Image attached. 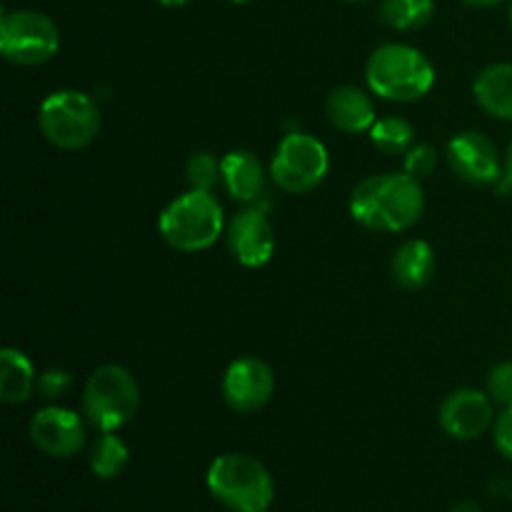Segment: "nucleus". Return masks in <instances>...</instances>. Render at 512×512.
<instances>
[{"instance_id": "nucleus-1", "label": "nucleus", "mask_w": 512, "mask_h": 512, "mask_svg": "<svg viewBox=\"0 0 512 512\" xmlns=\"http://www.w3.org/2000/svg\"><path fill=\"white\" fill-rule=\"evenodd\" d=\"M425 213L423 183L413 175L380 173L360 180L350 195V215L375 233H403Z\"/></svg>"}, {"instance_id": "nucleus-23", "label": "nucleus", "mask_w": 512, "mask_h": 512, "mask_svg": "<svg viewBox=\"0 0 512 512\" xmlns=\"http://www.w3.org/2000/svg\"><path fill=\"white\" fill-rule=\"evenodd\" d=\"M438 160H440V153L435 150V145L415 143L413 148L405 153L403 168H405V173L413 175V178L425 180L435 173V168H438Z\"/></svg>"}, {"instance_id": "nucleus-10", "label": "nucleus", "mask_w": 512, "mask_h": 512, "mask_svg": "<svg viewBox=\"0 0 512 512\" xmlns=\"http://www.w3.org/2000/svg\"><path fill=\"white\" fill-rule=\"evenodd\" d=\"M445 158H448L450 170L470 185L498 183L505 170L493 140L478 130H463L453 135L445 148Z\"/></svg>"}, {"instance_id": "nucleus-32", "label": "nucleus", "mask_w": 512, "mask_h": 512, "mask_svg": "<svg viewBox=\"0 0 512 512\" xmlns=\"http://www.w3.org/2000/svg\"><path fill=\"white\" fill-rule=\"evenodd\" d=\"M228 3H238V5H243V3H253V0H228Z\"/></svg>"}, {"instance_id": "nucleus-17", "label": "nucleus", "mask_w": 512, "mask_h": 512, "mask_svg": "<svg viewBox=\"0 0 512 512\" xmlns=\"http://www.w3.org/2000/svg\"><path fill=\"white\" fill-rule=\"evenodd\" d=\"M475 103L498 120H512V63H493L473 83Z\"/></svg>"}, {"instance_id": "nucleus-6", "label": "nucleus", "mask_w": 512, "mask_h": 512, "mask_svg": "<svg viewBox=\"0 0 512 512\" xmlns=\"http://www.w3.org/2000/svg\"><path fill=\"white\" fill-rule=\"evenodd\" d=\"M40 133L60 150H83L103 128L98 103L80 90H55L38 108Z\"/></svg>"}, {"instance_id": "nucleus-11", "label": "nucleus", "mask_w": 512, "mask_h": 512, "mask_svg": "<svg viewBox=\"0 0 512 512\" xmlns=\"http://www.w3.org/2000/svg\"><path fill=\"white\" fill-rule=\"evenodd\" d=\"M30 440L48 458L68 460L85 445V423L78 413L60 405H48L30 418Z\"/></svg>"}, {"instance_id": "nucleus-4", "label": "nucleus", "mask_w": 512, "mask_h": 512, "mask_svg": "<svg viewBox=\"0 0 512 512\" xmlns=\"http://www.w3.org/2000/svg\"><path fill=\"white\" fill-rule=\"evenodd\" d=\"M160 238L180 253L213 248L225 230L223 205L213 193L188 190L163 208L158 218Z\"/></svg>"}, {"instance_id": "nucleus-29", "label": "nucleus", "mask_w": 512, "mask_h": 512, "mask_svg": "<svg viewBox=\"0 0 512 512\" xmlns=\"http://www.w3.org/2000/svg\"><path fill=\"white\" fill-rule=\"evenodd\" d=\"M465 5H473V8H493V5L505 3V0H463Z\"/></svg>"}, {"instance_id": "nucleus-28", "label": "nucleus", "mask_w": 512, "mask_h": 512, "mask_svg": "<svg viewBox=\"0 0 512 512\" xmlns=\"http://www.w3.org/2000/svg\"><path fill=\"white\" fill-rule=\"evenodd\" d=\"M448 512H483V510H480V505L475 503V500H460V503H455Z\"/></svg>"}, {"instance_id": "nucleus-8", "label": "nucleus", "mask_w": 512, "mask_h": 512, "mask_svg": "<svg viewBox=\"0 0 512 512\" xmlns=\"http://www.w3.org/2000/svg\"><path fill=\"white\" fill-rule=\"evenodd\" d=\"M330 170L328 148L308 133H290L280 140L270 160V180L290 195L318 188Z\"/></svg>"}, {"instance_id": "nucleus-20", "label": "nucleus", "mask_w": 512, "mask_h": 512, "mask_svg": "<svg viewBox=\"0 0 512 512\" xmlns=\"http://www.w3.org/2000/svg\"><path fill=\"white\" fill-rule=\"evenodd\" d=\"M435 18V0H383L380 20L400 33L425 28Z\"/></svg>"}, {"instance_id": "nucleus-15", "label": "nucleus", "mask_w": 512, "mask_h": 512, "mask_svg": "<svg viewBox=\"0 0 512 512\" xmlns=\"http://www.w3.org/2000/svg\"><path fill=\"white\" fill-rule=\"evenodd\" d=\"M223 168V188L238 203H253L265 193V165L253 150H230L220 160Z\"/></svg>"}, {"instance_id": "nucleus-14", "label": "nucleus", "mask_w": 512, "mask_h": 512, "mask_svg": "<svg viewBox=\"0 0 512 512\" xmlns=\"http://www.w3.org/2000/svg\"><path fill=\"white\" fill-rule=\"evenodd\" d=\"M325 115L335 130L348 135L370 133L378 120L373 98L358 85H338L330 90L325 98Z\"/></svg>"}, {"instance_id": "nucleus-5", "label": "nucleus", "mask_w": 512, "mask_h": 512, "mask_svg": "<svg viewBox=\"0 0 512 512\" xmlns=\"http://www.w3.org/2000/svg\"><path fill=\"white\" fill-rule=\"evenodd\" d=\"M140 385L123 365H100L83 388V415L100 433H115L138 415Z\"/></svg>"}, {"instance_id": "nucleus-33", "label": "nucleus", "mask_w": 512, "mask_h": 512, "mask_svg": "<svg viewBox=\"0 0 512 512\" xmlns=\"http://www.w3.org/2000/svg\"><path fill=\"white\" fill-rule=\"evenodd\" d=\"M348 3H370V0H348Z\"/></svg>"}, {"instance_id": "nucleus-16", "label": "nucleus", "mask_w": 512, "mask_h": 512, "mask_svg": "<svg viewBox=\"0 0 512 512\" xmlns=\"http://www.w3.org/2000/svg\"><path fill=\"white\" fill-rule=\"evenodd\" d=\"M438 260L433 245L425 240H405L390 258V278L403 290H423L433 280Z\"/></svg>"}, {"instance_id": "nucleus-2", "label": "nucleus", "mask_w": 512, "mask_h": 512, "mask_svg": "<svg viewBox=\"0 0 512 512\" xmlns=\"http://www.w3.org/2000/svg\"><path fill=\"white\" fill-rule=\"evenodd\" d=\"M365 83L378 98L413 103L433 90L435 68L423 50L405 43H385L370 53Z\"/></svg>"}, {"instance_id": "nucleus-30", "label": "nucleus", "mask_w": 512, "mask_h": 512, "mask_svg": "<svg viewBox=\"0 0 512 512\" xmlns=\"http://www.w3.org/2000/svg\"><path fill=\"white\" fill-rule=\"evenodd\" d=\"M505 180L512 185V143L508 145V153H505Z\"/></svg>"}, {"instance_id": "nucleus-31", "label": "nucleus", "mask_w": 512, "mask_h": 512, "mask_svg": "<svg viewBox=\"0 0 512 512\" xmlns=\"http://www.w3.org/2000/svg\"><path fill=\"white\" fill-rule=\"evenodd\" d=\"M160 5H165V8H183V5H188L190 0H158Z\"/></svg>"}, {"instance_id": "nucleus-19", "label": "nucleus", "mask_w": 512, "mask_h": 512, "mask_svg": "<svg viewBox=\"0 0 512 512\" xmlns=\"http://www.w3.org/2000/svg\"><path fill=\"white\" fill-rule=\"evenodd\" d=\"M88 463L95 478L113 480L118 475H123L125 468H128L130 450L125 445V440L118 438L115 433H100L93 440V445H90Z\"/></svg>"}, {"instance_id": "nucleus-34", "label": "nucleus", "mask_w": 512, "mask_h": 512, "mask_svg": "<svg viewBox=\"0 0 512 512\" xmlns=\"http://www.w3.org/2000/svg\"><path fill=\"white\" fill-rule=\"evenodd\" d=\"M510 30H512V3H510Z\"/></svg>"}, {"instance_id": "nucleus-3", "label": "nucleus", "mask_w": 512, "mask_h": 512, "mask_svg": "<svg viewBox=\"0 0 512 512\" xmlns=\"http://www.w3.org/2000/svg\"><path fill=\"white\" fill-rule=\"evenodd\" d=\"M210 495L230 512H268L275 500V480L258 458L225 453L210 463L205 475Z\"/></svg>"}, {"instance_id": "nucleus-9", "label": "nucleus", "mask_w": 512, "mask_h": 512, "mask_svg": "<svg viewBox=\"0 0 512 512\" xmlns=\"http://www.w3.org/2000/svg\"><path fill=\"white\" fill-rule=\"evenodd\" d=\"M275 393V373L265 360L238 358L223 375V398L233 413L253 415L270 403Z\"/></svg>"}, {"instance_id": "nucleus-7", "label": "nucleus", "mask_w": 512, "mask_h": 512, "mask_svg": "<svg viewBox=\"0 0 512 512\" xmlns=\"http://www.w3.org/2000/svg\"><path fill=\"white\" fill-rule=\"evenodd\" d=\"M58 48V25L40 10H5L0 18V53L8 63L35 68L53 60Z\"/></svg>"}, {"instance_id": "nucleus-27", "label": "nucleus", "mask_w": 512, "mask_h": 512, "mask_svg": "<svg viewBox=\"0 0 512 512\" xmlns=\"http://www.w3.org/2000/svg\"><path fill=\"white\" fill-rule=\"evenodd\" d=\"M490 493H493L495 498L510 500L512 498V475H503V478H495L493 485H490Z\"/></svg>"}, {"instance_id": "nucleus-18", "label": "nucleus", "mask_w": 512, "mask_h": 512, "mask_svg": "<svg viewBox=\"0 0 512 512\" xmlns=\"http://www.w3.org/2000/svg\"><path fill=\"white\" fill-rule=\"evenodd\" d=\"M38 388V375L28 355L18 348L0 350V400L20 405Z\"/></svg>"}, {"instance_id": "nucleus-13", "label": "nucleus", "mask_w": 512, "mask_h": 512, "mask_svg": "<svg viewBox=\"0 0 512 512\" xmlns=\"http://www.w3.org/2000/svg\"><path fill=\"white\" fill-rule=\"evenodd\" d=\"M228 250L243 268H263L275 253V230L263 210H243L228 223Z\"/></svg>"}, {"instance_id": "nucleus-24", "label": "nucleus", "mask_w": 512, "mask_h": 512, "mask_svg": "<svg viewBox=\"0 0 512 512\" xmlns=\"http://www.w3.org/2000/svg\"><path fill=\"white\" fill-rule=\"evenodd\" d=\"M488 395L500 408H512V360H503L490 368Z\"/></svg>"}, {"instance_id": "nucleus-25", "label": "nucleus", "mask_w": 512, "mask_h": 512, "mask_svg": "<svg viewBox=\"0 0 512 512\" xmlns=\"http://www.w3.org/2000/svg\"><path fill=\"white\" fill-rule=\"evenodd\" d=\"M73 388V375L68 370L50 368L43 375H38V390L45 400H60L63 395H68V390Z\"/></svg>"}, {"instance_id": "nucleus-22", "label": "nucleus", "mask_w": 512, "mask_h": 512, "mask_svg": "<svg viewBox=\"0 0 512 512\" xmlns=\"http://www.w3.org/2000/svg\"><path fill=\"white\" fill-rule=\"evenodd\" d=\"M185 183L190 190L213 193L215 185L223 183V168H220V160L215 158V153L198 150V153L190 155L188 163H185Z\"/></svg>"}, {"instance_id": "nucleus-12", "label": "nucleus", "mask_w": 512, "mask_h": 512, "mask_svg": "<svg viewBox=\"0 0 512 512\" xmlns=\"http://www.w3.org/2000/svg\"><path fill=\"white\" fill-rule=\"evenodd\" d=\"M440 428L453 440H478L495 425V403L475 388L453 390L440 405Z\"/></svg>"}, {"instance_id": "nucleus-21", "label": "nucleus", "mask_w": 512, "mask_h": 512, "mask_svg": "<svg viewBox=\"0 0 512 512\" xmlns=\"http://www.w3.org/2000/svg\"><path fill=\"white\" fill-rule=\"evenodd\" d=\"M370 143L385 155H405L415 145V128L405 118H380L370 128Z\"/></svg>"}, {"instance_id": "nucleus-26", "label": "nucleus", "mask_w": 512, "mask_h": 512, "mask_svg": "<svg viewBox=\"0 0 512 512\" xmlns=\"http://www.w3.org/2000/svg\"><path fill=\"white\" fill-rule=\"evenodd\" d=\"M493 440L498 453L512 463V408H503V413L495 418Z\"/></svg>"}]
</instances>
